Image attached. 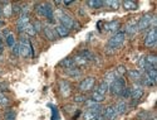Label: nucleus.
<instances>
[{"label":"nucleus","instance_id":"1","mask_svg":"<svg viewBox=\"0 0 157 120\" xmlns=\"http://www.w3.org/2000/svg\"><path fill=\"white\" fill-rule=\"evenodd\" d=\"M19 48H20V56L21 57H34V49H33V46L32 43L29 42L28 38L23 37L19 42Z\"/></svg>","mask_w":157,"mask_h":120},{"label":"nucleus","instance_id":"2","mask_svg":"<svg viewBox=\"0 0 157 120\" xmlns=\"http://www.w3.org/2000/svg\"><path fill=\"white\" fill-rule=\"evenodd\" d=\"M35 10L38 14H40L42 17H45L49 22H53L54 20V11L52 9L50 5L48 4H39L35 6Z\"/></svg>","mask_w":157,"mask_h":120},{"label":"nucleus","instance_id":"3","mask_svg":"<svg viewBox=\"0 0 157 120\" xmlns=\"http://www.w3.org/2000/svg\"><path fill=\"white\" fill-rule=\"evenodd\" d=\"M126 87V81L123 80V77H117L114 81L109 85V91L112 95H121V92L123 91V89Z\"/></svg>","mask_w":157,"mask_h":120},{"label":"nucleus","instance_id":"4","mask_svg":"<svg viewBox=\"0 0 157 120\" xmlns=\"http://www.w3.org/2000/svg\"><path fill=\"white\" fill-rule=\"evenodd\" d=\"M126 39V34L122 33V32H118L116 33L114 35L111 37V39L108 41V49H117Z\"/></svg>","mask_w":157,"mask_h":120},{"label":"nucleus","instance_id":"5","mask_svg":"<svg viewBox=\"0 0 157 120\" xmlns=\"http://www.w3.org/2000/svg\"><path fill=\"white\" fill-rule=\"evenodd\" d=\"M58 19L60 20V24H62L63 27H65V28H67L68 31L72 29V28H77V27H78V24H77L69 15L64 14V13H62L60 10H58Z\"/></svg>","mask_w":157,"mask_h":120},{"label":"nucleus","instance_id":"6","mask_svg":"<svg viewBox=\"0 0 157 120\" xmlns=\"http://www.w3.org/2000/svg\"><path fill=\"white\" fill-rule=\"evenodd\" d=\"M152 19H153V15H151V14L143 15L137 22V31H145V29H147L148 27L152 24Z\"/></svg>","mask_w":157,"mask_h":120},{"label":"nucleus","instance_id":"7","mask_svg":"<svg viewBox=\"0 0 157 120\" xmlns=\"http://www.w3.org/2000/svg\"><path fill=\"white\" fill-rule=\"evenodd\" d=\"M94 82H96V78L94 77H87V78H84L83 81L79 84V90L82 92H88V91H90V90L93 89Z\"/></svg>","mask_w":157,"mask_h":120},{"label":"nucleus","instance_id":"8","mask_svg":"<svg viewBox=\"0 0 157 120\" xmlns=\"http://www.w3.org/2000/svg\"><path fill=\"white\" fill-rule=\"evenodd\" d=\"M157 41V33H156V28H151L148 31V33L145 37V44L147 47H153L156 44Z\"/></svg>","mask_w":157,"mask_h":120},{"label":"nucleus","instance_id":"9","mask_svg":"<svg viewBox=\"0 0 157 120\" xmlns=\"http://www.w3.org/2000/svg\"><path fill=\"white\" fill-rule=\"evenodd\" d=\"M143 96V87L140 84H135L131 89V96L133 100H140Z\"/></svg>","mask_w":157,"mask_h":120},{"label":"nucleus","instance_id":"10","mask_svg":"<svg viewBox=\"0 0 157 120\" xmlns=\"http://www.w3.org/2000/svg\"><path fill=\"white\" fill-rule=\"evenodd\" d=\"M117 116H118V115H117V113H116L114 105H109V106H107V108L103 110V118H104V119L113 120V119H116Z\"/></svg>","mask_w":157,"mask_h":120},{"label":"nucleus","instance_id":"11","mask_svg":"<svg viewBox=\"0 0 157 120\" xmlns=\"http://www.w3.org/2000/svg\"><path fill=\"white\" fill-rule=\"evenodd\" d=\"M59 90H60V94L67 97L71 95V91H72V87H71V84L68 81H64V80H62V81L59 82Z\"/></svg>","mask_w":157,"mask_h":120},{"label":"nucleus","instance_id":"12","mask_svg":"<svg viewBox=\"0 0 157 120\" xmlns=\"http://www.w3.org/2000/svg\"><path fill=\"white\" fill-rule=\"evenodd\" d=\"M29 24V15H21L18 22H17V27H18V31L19 32H23L24 28Z\"/></svg>","mask_w":157,"mask_h":120},{"label":"nucleus","instance_id":"13","mask_svg":"<svg viewBox=\"0 0 157 120\" xmlns=\"http://www.w3.org/2000/svg\"><path fill=\"white\" fill-rule=\"evenodd\" d=\"M104 29L107 32H117L120 29V22L118 20H112L109 23L104 24Z\"/></svg>","mask_w":157,"mask_h":120},{"label":"nucleus","instance_id":"14","mask_svg":"<svg viewBox=\"0 0 157 120\" xmlns=\"http://www.w3.org/2000/svg\"><path fill=\"white\" fill-rule=\"evenodd\" d=\"M126 33L127 34H133V33H136L137 32V20H135V19H132V20H129L128 23H127V25H126Z\"/></svg>","mask_w":157,"mask_h":120},{"label":"nucleus","instance_id":"15","mask_svg":"<svg viewBox=\"0 0 157 120\" xmlns=\"http://www.w3.org/2000/svg\"><path fill=\"white\" fill-rule=\"evenodd\" d=\"M43 29H44V33H45V35H47V38L49 39V41H54V39L57 38V37H56V34H57V33H56V29L50 28L49 25H45Z\"/></svg>","mask_w":157,"mask_h":120},{"label":"nucleus","instance_id":"16","mask_svg":"<svg viewBox=\"0 0 157 120\" xmlns=\"http://www.w3.org/2000/svg\"><path fill=\"white\" fill-rule=\"evenodd\" d=\"M117 77H120V76H118V73L116 72V70H114V71H109V72L106 75V77H104V82H106V84L109 86Z\"/></svg>","mask_w":157,"mask_h":120},{"label":"nucleus","instance_id":"17","mask_svg":"<svg viewBox=\"0 0 157 120\" xmlns=\"http://www.w3.org/2000/svg\"><path fill=\"white\" fill-rule=\"evenodd\" d=\"M59 66H60V67H65V68H73L74 66H75V63H74V60L73 58L68 57V58H64L63 61H60Z\"/></svg>","mask_w":157,"mask_h":120},{"label":"nucleus","instance_id":"18","mask_svg":"<svg viewBox=\"0 0 157 120\" xmlns=\"http://www.w3.org/2000/svg\"><path fill=\"white\" fill-rule=\"evenodd\" d=\"M114 108H116V113L117 115H122L126 113L127 110V105L124 101H120V102H117V105H114Z\"/></svg>","mask_w":157,"mask_h":120},{"label":"nucleus","instance_id":"19","mask_svg":"<svg viewBox=\"0 0 157 120\" xmlns=\"http://www.w3.org/2000/svg\"><path fill=\"white\" fill-rule=\"evenodd\" d=\"M128 76L131 80H133V81H141L142 78V73L140 70H131L128 71Z\"/></svg>","mask_w":157,"mask_h":120},{"label":"nucleus","instance_id":"20","mask_svg":"<svg viewBox=\"0 0 157 120\" xmlns=\"http://www.w3.org/2000/svg\"><path fill=\"white\" fill-rule=\"evenodd\" d=\"M56 33H57L59 37H67V35L69 34V31L65 28V27H63L62 24H59V25L56 27Z\"/></svg>","mask_w":157,"mask_h":120},{"label":"nucleus","instance_id":"21","mask_svg":"<svg viewBox=\"0 0 157 120\" xmlns=\"http://www.w3.org/2000/svg\"><path fill=\"white\" fill-rule=\"evenodd\" d=\"M65 73H67L68 76H71V77H74V78H77V77H81V75H82V72L78 70V68H67L65 70Z\"/></svg>","mask_w":157,"mask_h":120},{"label":"nucleus","instance_id":"22","mask_svg":"<svg viewBox=\"0 0 157 120\" xmlns=\"http://www.w3.org/2000/svg\"><path fill=\"white\" fill-rule=\"evenodd\" d=\"M3 4H4V6H3L4 15H5V17H10L11 13H13V6H11L10 3H8V2H3Z\"/></svg>","mask_w":157,"mask_h":120},{"label":"nucleus","instance_id":"23","mask_svg":"<svg viewBox=\"0 0 157 120\" xmlns=\"http://www.w3.org/2000/svg\"><path fill=\"white\" fill-rule=\"evenodd\" d=\"M74 63H75V66H84V64H87L88 63V61L82 56V55H78V56H75L74 58Z\"/></svg>","mask_w":157,"mask_h":120},{"label":"nucleus","instance_id":"24","mask_svg":"<svg viewBox=\"0 0 157 120\" xmlns=\"http://www.w3.org/2000/svg\"><path fill=\"white\" fill-rule=\"evenodd\" d=\"M146 77L150 80V81H152L153 84H156L157 81V71L156 70H150L146 72Z\"/></svg>","mask_w":157,"mask_h":120},{"label":"nucleus","instance_id":"25","mask_svg":"<svg viewBox=\"0 0 157 120\" xmlns=\"http://www.w3.org/2000/svg\"><path fill=\"white\" fill-rule=\"evenodd\" d=\"M123 6H124L126 10H136L137 9V4L135 2H129V0L123 2Z\"/></svg>","mask_w":157,"mask_h":120},{"label":"nucleus","instance_id":"26","mask_svg":"<svg viewBox=\"0 0 157 120\" xmlns=\"http://www.w3.org/2000/svg\"><path fill=\"white\" fill-rule=\"evenodd\" d=\"M108 89H109V86L106 84V82H102L99 86H98V89H97V92H98V94H101V95H104V94H106V92L108 91Z\"/></svg>","mask_w":157,"mask_h":120},{"label":"nucleus","instance_id":"27","mask_svg":"<svg viewBox=\"0 0 157 120\" xmlns=\"http://www.w3.org/2000/svg\"><path fill=\"white\" fill-rule=\"evenodd\" d=\"M5 41H6V44H8L10 48H13V47H14V44L17 43V42H15V37H14V34H11V33L5 38Z\"/></svg>","mask_w":157,"mask_h":120},{"label":"nucleus","instance_id":"28","mask_svg":"<svg viewBox=\"0 0 157 120\" xmlns=\"http://www.w3.org/2000/svg\"><path fill=\"white\" fill-rule=\"evenodd\" d=\"M92 100L94 101V102H102L103 100H104V95H101V94H98L97 91H94L93 94H92Z\"/></svg>","mask_w":157,"mask_h":120},{"label":"nucleus","instance_id":"29","mask_svg":"<svg viewBox=\"0 0 157 120\" xmlns=\"http://www.w3.org/2000/svg\"><path fill=\"white\" fill-rule=\"evenodd\" d=\"M145 58H146V62H147V63H150L151 66L156 67V64H157V57H156V56H153V55H148V56L145 57Z\"/></svg>","mask_w":157,"mask_h":120},{"label":"nucleus","instance_id":"30","mask_svg":"<svg viewBox=\"0 0 157 120\" xmlns=\"http://www.w3.org/2000/svg\"><path fill=\"white\" fill-rule=\"evenodd\" d=\"M24 32L25 33H27V34H29V35H34L36 32H35V29H34V25L33 24H28L27 27H25V28H24Z\"/></svg>","mask_w":157,"mask_h":120},{"label":"nucleus","instance_id":"31","mask_svg":"<svg viewBox=\"0 0 157 120\" xmlns=\"http://www.w3.org/2000/svg\"><path fill=\"white\" fill-rule=\"evenodd\" d=\"M4 119L5 120H15V113L13 111V110H8L4 114Z\"/></svg>","mask_w":157,"mask_h":120},{"label":"nucleus","instance_id":"32","mask_svg":"<svg viewBox=\"0 0 157 120\" xmlns=\"http://www.w3.org/2000/svg\"><path fill=\"white\" fill-rule=\"evenodd\" d=\"M49 108H52V113H53V115H52V119H53V120H59L58 110H57L56 106H53V105H49Z\"/></svg>","mask_w":157,"mask_h":120},{"label":"nucleus","instance_id":"33","mask_svg":"<svg viewBox=\"0 0 157 120\" xmlns=\"http://www.w3.org/2000/svg\"><path fill=\"white\" fill-rule=\"evenodd\" d=\"M87 4H88L89 6H92V8L97 9V8H101L102 5H104V2H88Z\"/></svg>","mask_w":157,"mask_h":120},{"label":"nucleus","instance_id":"34","mask_svg":"<svg viewBox=\"0 0 157 120\" xmlns=\"http://www.w3.org/2000/svg\"><path fill=\"white\" fill-rule=\"evenodd\" d=\"M120 96H122L123 99L129 97V96H131V89H129V87H124L123 91L121 92V95H120Z\"/></svg>","mask_w":157,"mask_h":120},{"label":"nucleus","instance_id":"35","mask_svg":"<svg viewBox=\"0 0 157 120\" xmlns=\"http://www.w3.org/2000/svg\"><path fill=\"white\" fill-rule=\"evenodd\" d=\"M86 96L84 95H75L74 96V102L77 104H82V102H86Z\"/></svg>","mask_w":157,"mask_h":120},{"label":"nucleus","instance_id":"36","mask_svg":"<svg viewBox=\"0 0 157 120\" xmlns=\"http://www.w3.org/2000/svg\"><path fill=\"white\" fill-rule=\"evenodd\" d=\"M104 4L111 6L112 9H118V6H120V2H104Z\"/></svg>","mask_w":157,"mask_h":120},{"label":"nucleus","instance_id":"37","mask_svg":"<svg viewBox=\"0 0 157 120\" xmlns=\"http://www.w3.org/2000/svg\"><path fill=\"white\" fill-rule=\"evenodd\" d=\"M8 104H9V99L4 94H0V105H8Z\"/></svg>","mask_w":157,"mask_h":120},{"label":"nucleus","instance_id":"38","mask_svg":"<svg viewBox=\"0 0 157 120\" xmlns=\"http://www.w3.org/2000/svg\"><path fill=\"white\" fill-rule=\"evenodd\" d=\"M116 72L118 73V76H120V77H122V76H123V75L126 73V68L123 67V66H120V67L116 70Z\"/></svg>","mask_w":157,"mask_h":120},{"label":"nucleus","instance_id":"39","mask_svg":"<svg viewBox=\"0 0 157 120\" xmlns=\"http://www.w3.org/2000/svg\"><path fill=\"white\" fill-rule=\"evenodd\" d=\"M13 53H14V55H20V48H19V43H15L14 44V47H13Z\"/></svg>","mask_w":157,"mask_h":120},{"label":"nucleus","instance_id":"40","mask_svg":"<svg viewBox=\"0 0 157 120\" xmlns=\"http://www.w3.org/2000/svg\"><path fill=\"white\" fill-rule=\"evenodd\" d=\"M33 25H34V29H35V32L42 31V24H40V22H35Z\"/></svg>","mask_w":157,"mask_h":120},{"label":"nucleus","instance_id":"41","mask_svg":"<svg viewBox=\"0 0 157 120\" xmlns=\"http://www.w3.org/2000/svg\"><path fill=\"white\" fill-rule=\"evenodd\" d=\"M145 64H146V58L142 57V58L140 60V67H141V70L145 68Z\"/></svg>","mask_w":157,"mask_h":120},{"label":"nucleus","instance_id":"42","mask_svg":"<svg viewBox=\"0 0 157 120\" xmlns=\"http://www.w3.org/2000/svg\"><path fill=\"white\" fill-rule=\"evenodd\" d=\"M8 89V85L6 84H0V91H5Z\"/></svg>","mask_w":157,"mask_h":120},{"label":"nucleus","instance_id":"43","mask_svg":"<svg viewBox=\"0 0 157 120\" xmlns=\"http://www.w3.org/2000/svg\"><path fill=\"white\" fill-rule=\"evenodd\" d=\"M13 11H14V13H19L20 11V6L19 5H14V6H13Z\"/></svg>","mask_w":157,"mask_h":120},{"label":"nucleus","instance_id":"44","mask_svg":"<svg viewBox=\"0 0 157 120\" xmlns=\"http://www.w3.org/2000/svg\"><path fill=\"white\" fill-rule=\"evenodd\" d=\"M3 51H4V46H3L2 41H0V55H2V53H3Z\"/></svg>","mask_w":157,"mask_h":120},{"label":"nucleus","instance_id":"45","mask_svg":"<svg viewBox=\"0 0 157 120\" xmlns=\"http://www.w3.org/2000/svg\"><path fill=\"white\" fill-rule=\"evenodd\" d=\"M64 4L65 5H71V4H73V2H64Z\"/></svg>","mask_w":157,"mask_h":120},{"label":"nucleus","instance_id":"46","mask_svg":"<svg viewBox=\"0 0 157 120\" xmlns=\"http://www.w3.org/2000/svg\"><path fill=\"white\" fill-rule=\"evenodd\" d=\"M3 25H4V22H2V20H0V28H2Z\"/></svg>","mask_w":157,"mask_h":120},{"label":"nucleus","instance_id":"47","mask_svg":"<svg viewBox=\"0 0 157 120\" xmlns=\"http://www.w3.org/2000/svg\"><path fill=\"white\" fill-rule=\"evenodd\" d=\"M0 17H2V10H0Z\"/></svg>","mask_w":157,"mask_h":120}]
</instances>
